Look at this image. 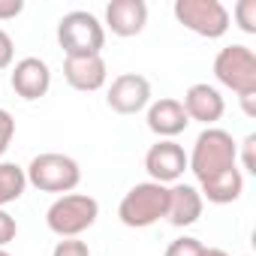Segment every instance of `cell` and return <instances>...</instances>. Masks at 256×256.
Returning a JSON list of instances; mask_svg holds the SVG:
<instances>
[{
  "instance_id": "52a82bcc",
  "label": "cell",
  "mask_w": 256,
  "mask_h": 256,
  "mask_svg": "<svg viewBox=\"0 0 256 256\" xmlns=\"http://www.w3.org/2000/svg\"><path fill=\"white\" fill-rule=\"evenodd\" d=\"M175 18L205 40H220L229 30V10L220 0H175Z\"/></svg>"
},
{
  "instance_id": "484cf974",
  "label": "cell",
  "mask_w": 256,
  "mask_h": 256,
  "mask_svg": "<svg viewBox=\"0 0 256 256\" xmlns=\"http://www.w3.org/2000/svg\"><path fill=\"white\" fill-rule=\"evenodd\" d=\"M202 256H229L226 250H220V247H205L202 250Z\"/></svg>"
},
{
  "instance_id": "7a4b0ae2",
  "label": "cell",
  "mask_w": 256,
  "mask_h": 256,
  "mask_svg": "<svg viewBox=\"0 0 256 256\" xmlns=\"http://www.w3.org/2000/svg\"><path fill=\"white\" fill-rule=\"evenodd\" d=\"M100 217V202L88 193H64L46 211V226L58 238H78Z\"/></svg>"
},
{
  "instance_id": "4316f807",
  "label": "cell",
  "mask_w": 256,
  "mask_h": 256,
  "mask_svg": "<svg viewBox=\"0 0 256 256\" xmlns=\"http://www.w3.org/2000/svg\"><path fill=\"white\" fill-rule=\"evenodd\" d=\"M0 256H10V253H6V250H4V247H0Z\"/></svg>"
},
{
  "instance_id": "7c38bea8",
  "label": "cell",
  "mask_w": 256,
  "mask_h": 256,
  "mask_svg": "<svg viewBox=\"0 0 256 256\" xmlns=\"http://www.w3.org/2000/svg\"><path fill=\"white\" fill-rule=\"evenodd\" d=\"M64 78L72 90L82 94H94L106 84L108 78V66L102 60V54H88V58H66L64 60Z\"/></svg>"
},
{
  "instance_id": "2e32d148",
  "label": "cell",
  "mask_w": 256,
  "mask_h": 256,
  "mask_svg": "<svg viewBox=\"0 0 256 256\" xmlns=\"http://www.w3.org/2000/svg\"><path fill=\"white\" fill-rule=\"evenodd\" d=\"M199 193H202V199H208L214 205H229V202L241 199V193H244V175L235 166V169H229V172H223L217 178L202 181L199 184Z\"/></svg>"
},
{
  "instance_id": "d6986e66",
  "label": "cell",
  "mask_w": 256,
  "mask_h": 256,
  "mask_svg": "<svg viewBox=\"0 0 256 256\" xmlns=\"http://www.w3.org/2000/svg\"><path fill=\"white\" fill-rule=\"evenodd\" d=\"M232 16H235L238 28L244 34H256V0H241V4H235Z\"/></svg>"
},
{
  "instance_id": "3957f363",
  "label": "cell",
  "mask_w": 256,
  "mask_h": 256,
  "mask_svg": "<svg viewBox=\"0 0 256 256\" xmlns=\"http://www.w3.org/2000/svg\"><path fill=\"white\" fill-rule=\"evenodd\" d=\"M166 208H169V187L157 181H145L126 190V196L118 205V217L130 229H148L160 217H166Z\"/></svg>"
},
{
  "instance_id": "e0dca14e",
  "label": "cell",
  "mask_w": 256,
  "mask_h": 256,
  "mask_svg": "<svg viewBox=\"0 0 256 256\" xmlns=\"http://www.w3.org/2000/svg\"><path fill=\"white\" fill-rule=\"evenodd\" d=\"M28 190V175L18 163H0V208L18 202Z\"/></svg>"
},
{
  "instance_id": "30bf717a",
  "label": "cell",
  "mask_w": 256,
  "mask_h": 256,
  "mask_svg": "<svg viewBox=\"0 0 256 256\" xmlns=\"http://www.w3.org/2000/svg\"><path fill=\"white\" fill-rule=\"evenodd\" d=\"M10 84L28 102L42 100L48 94V88H52V70H48V64L42 58H22L10 72Z\"/></svg>"
},
{
  "instance_id": "44dd1931",
  "label": "cell",
  "mask_w": 256,
  "mask_h": 256,
  "mask_svg": "<svg viewBox=\"0 0 256 256\" xmlns=\"http://www.w3.org/2000/svg\"><path fill=\"white\" fill-rule=\"evenodd\" d=\"M12 136H16V118H12L6 108H0V157L10 151Z\"/></svg>"
},
{
  "instance_id": "ffe728a7",
  "label": "cell",
  "mask_w": 256,
  "mask_h": 256,
  "mask_svg": "<svg viewBox=\"0 0 256 256\" xmlns=\"http://www.w3.org/2000/svg\"><path fill=\"white\" fill-rule=\"evenodd\" d=\"M52 256H90V247L78 238H60L52 250Z\"/></svg>"
},
{
  "instance_id": "5bb4252c",
  "label": "cell",
  "mask_w": 256,
  "mask_h": 256,
  "mask_svg": "<svg viewBox=\"0 0 256 256\" xmlns=\"http://www.w3.org/2000/svg\"><path fill=\"white\" fill-rule=\"evenodd\" d=\"M190 126V118L181 106V100H172V96H163L157 102L148 106V130L160 139H175L181 136Z\"/></svg>"
},
{
  "instance_id": "d4e9b609",
  "label": "cell",
  "mask_w": 256,
  "mask_h": 256,
  "mask_svg": "<svg viewBox=\"0 0 256 256\" xmlns=\"http://www.w3.org/2000/svg\"><path fill=\"white\" fill-rule=\"evenodd\" d=\"M253 148H256V136L250 133V136L244 139V169H247L250 175H256V160H253Z\"/></svg>"
},
{
  "instance_id": "6da1fadb",
  "label": "cell",
  "mask_w": 256,
  "mask_h": 256,
  "mask_svg": "<svg viewBox=\"0 0 256 256\" xmlns=\"http://www.w3.org/2000/svg\"><path fill=\"white\" fill-rule=\"evenodd\" d=\"M235 163H238V145L220 126H205L193 142V151L187 154V169L196 175L199 184L235 169Z\"/></svg>"
},
{
  "instance_id": "8fae6325",
  "label": "cell",
  "mask_w": 256,
  "mask_h": 256,
  "mask_svg": "<svg viewBox=\"0 0 256 256\" xmlns=\"http://www.w3.org/2000/svg\"><path fill=\"white\" fill-rule=\"evenodd\" d=\"M181 106H184V112H187L190 120H199L205 126H214L223 118V112H226V102H223L220 90L214 84H208V82L190 84L187 94H184V100H181Z\"/></svg>"
},
{
  "instance_id": "9c48e42d",
  "label": "cell",
  "mask_w": 256,
  "mask_h": 256,
  "mask_svg": "<svg viewBox=\"0 0 256 256\" xmlns=\"http://www.w3.org/2000/svg\"><path fill=\"white\" fill-rule=\"evenodd\" d=\"M145 169L151 175V181L169 187V184H178L181 175L187 172V154L178 142L172 139H160L157 145L148 148L145 154Z\"/></svg>"
},
{
  "instance_id": "7402d4cb",
  "label": "cell",
  "mask_w": 256,
  "mask_h": 256,
  "mask_svg": "<svg viewBox=\"0 0 256 256\" xmlns=\"http://www.w3.org/2000/svg\"><path fill=\"white\" fill-rule=\"evenodd\" d=\"M16 235H18L16 217H12L6 208H0V247H6L10 241H16Z\"/></svg>"
},
{
  "instance_id": "8992f818",
  "label": "cell",
  "mask_w": 256,
  "mask_h": 256,
  "mask_svg": "<svg viewBox=\"0 0 256 256\" xmlns=\"http://www.w3.org/2000/svg\"><path fill=\"white\" fill-rule=\"evenodd\" d=\"M214 76L223 88L235 90L238 96H253L256 94V54L253 48L232 42L217 52L214 58Z\"/></svg>"
},
{
  "instance_id": "ac0fdd59",
  "label": "cell",
  "mask_w": 256,
  "mask_h": 256,
  "mask_svg": "<svg viewBox=\"0 0 256 256\" xmlns=\"http://www.w3.org/2000/svg\"><path fill=\"white\" fill-rule=\"evenodd\" d=\"M202 250H205V244H202L199 238L181 235V238L169 241V247H166V256H202Z\"/></svg>"
},
{
  "instance_id": "277c9868",
  "label": "cell",
  "mask_w": 256,
  "mask_h": 256,
  "mask_svg": "<svg viewBox=\"0 0 256 256\" xmlns=\"http://www.w3.org/2000/svg\"><path fill=\"white\" fill-rule=\"evenodd\" d=\"M58 46L64 48L66 58H88L100 54L106 46V28L94 12L72 10L58 22Z\"/></svg>"
},
{
  "instance_id": "ba28073f",
  "label": "cell",
  "mask_w": 256,
  "mask_h": 256,
  "mask_svg": "<svg viewBox=\"0 0 256 256\" xmlns=\"http://www.w3.org/2000/svg\"><path fill=\"white\" fill-rule=\"evenodd\" d=\"M106 102L118 114H139L142 108L151 106V82L139 72H124L112 82Z\"/></svg>"
},
{
  "instance_id": "9a60e30c",
  "label": "cell",
  "mask_w": 256,
  "mask_h": 256,
  "mask_svg": "<svg viewBox=\"0 0 256 256\" xmlns=\"http://www.w3.org/2000/svg\"><path fill=\"white\" fill-rule=\"evenodd\" d=\"M202 208H205V199L202 193L193 187V184H172L169 187V208H166V220L175 226V229H184V226H193L199 217H202Z\"/></svg>"
},
{
  "instance_id": "603a6c76",
  "label": "cell",
  "mask_w": 256,
  "mask_h": 256,
  "mask_svg": "<svg viewBox=\"0 0 256 256\" xmlns=\"http://www.w3.org/2000/svg\"><path fill=\"white\" fill-rule=\"evenodd\" d=\"M12 58H16V42L4 28H0V70H10Z\"/></svg>"
},
{
  "instance_id": "5b68a950",
  "label": "cell",
  "mask_w": 256,
  "mask_h": 256,
  "mask_svg": "<svg viewBox=\"0 0 256 256\" xmlns=\"http://www.w3.org/2000/svg\"><path fill=\"white\" fill-rule=\"evenodd\" d=\"M28 184H34L42 193H72L82 181V166L70 157V154H36L30 160V166L24 169Z\"/></svg>"
},
{
  "instance_id": "cb8c5ba5",
  "label": "cell",
  "mask_w": 256,
  "mask_h": 256,
  "mask_svg": "<svg viewBox=\"0 0 256 256\" xmlns=\"http://www.w3.org/2000/svg\"><path fill=\"white\" fill-rule=\"evenodd\" d=\"M22 10H24V0H0V22L22 16Z\"/></svg>"
},
{
  "instance_id": "4fadbf2b",
  "label": "cell",
  "mask_w": 256,
  "mask_h": 256,
  "mask_svg": "<svg viewBox=\"0 0 256 256\" xmlns=\"http://www.w3.org/2000/svg\"><path fill=\"white\" fill-rule=\"evenodd\" d=\"M106 24L114 36H139L148 24V4L145 0H112L106 6Z\"/></svg>"
}]
</instances>
